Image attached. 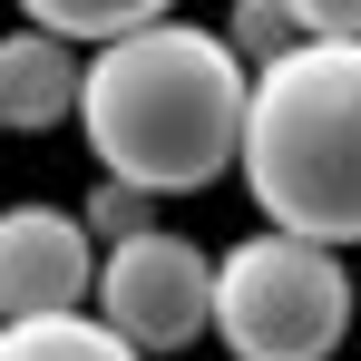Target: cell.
<instances>
[{
  "label": "cell",
  "mask_w": 361,
  "mask_h": 361,
  "mask_svg": "<svg viewBox=\"0 0 361 361\" xmlns=\"http://www.w3.org/2000/svg\"><path fill=\"white\" fill-rule=\"evenodd\" d=\"M78 78H88V59L59 49V39H39V30L20 20V30L0 39V127H10V137L68 127L78 118Z\"/></svg>",
  "instance_id": "6"
},
{
  "label": "cell",
  "mask_w": 361,
  "mask_h": 361,
  "mask_svg": "<svg viewBox=\"0 0 361 361\" xmlns=\"http://www.w3.org/2000/svg\"><path fill=\"white\" fill-rule=\"evenodd\" d=\"M78 225H88V244H98V254H108V244H127V235H147V225H157V205H147V195H137V185H88V205H78Z\"/></svg>",
  "instance_id": "10"
},
{
  "label": "cell",
  "mask_w": 361,
  "mask_h": 361,
  "mask_svg": "<svg viewBox=\"0 0 361 361\" xmlns=\"http://www.w3.org/2000/svg\"><path fill=\"white\" fill-rule=\"evenodd\" d=\"M352 302H361V283H352Z\"/></svg>",
  "instance_id": "11"
},
{
  "label": "cell",
  "mask_w": 361,
  "mask_h": 361,
  "mask_svg": "<svg viewBox=\"0 0 361 361\" xmlns=\"http://www.w3.org/2000/svg\"><path fill=\"white\" fill-rule=\"evenodd\" d=\"M352 274L342 254L293 235H254L215 254V312L205 332L225 342V361H332L342 332H352Z\"/></svg>",
  "instance_id": "3"
},
{
  "label": "cell",
  "mask_w": 361,
  "mask_h": 361,
  "mask_svg": "<svg viewBox=\"0 0 361 361\" xmlns=\"http://www.w3.org/2000/svg\"><path fill=\"white\" fill-rule=\"evenodd\" d=\"M244 78L235 49L205 30V20H157L118 49H98L78 78V137L98 157L108 185H137L147 205L157 195H205V185L235 176L244 147Z\"/></svg>",
  "instance_id": "1"
},
{
  "label": "cell",
  "mask_w": 361,
  "mask_h": 361,
  "mask_svg": "<svg viewBox=\"0 0 361 361\" xmlns=\"http://www.w3.org/2000/svg\"><path fill=\"white\" fill-rule=\"evenodd\" d=\"M215 39L235 49V68H244V78H264L274 59H293V49H302V39H293V20H283V0H235Z\"/></svg>",
  "instance_id": "9"
},
{
  "label": "cell",
  "mask_w": 361,
  "mask_h": 361,
  "mask_svg": "<svg viewBox=\"0 0 361 361\" xmlns=\"http://www.w3.org/2000/svg\"><path fill=\"white\" fill-rule=\"evenodd\" d=\"M0 361H137V352L98 312H59V322H0Z\"/></svg>",
  "instance_id": "8"
},
{
  "label": "cell",
  "mask_w": 361,
  "mask_h": 361,
  "mask_svg": "<svg viewBox=\"0 0 361 361\" xmlns=\"http://www.w3.org/2000/svg\"><path fill=\"white\" fill-rule=\"evenodd\" d=\"M20 20H30L39 39L78 49V59H98V49L137 39V30H157V20H166V0H30Z\"/></svg>",
  "instance_id": "7"
},
{
  "label": "cell",
  "mask_w": 361,
  "mask_h": 361,
  "mask_svg": "<svg viewBox=\"0 0 361 361\" xmlns=\"http://www.w3.org/2000/svg\"><path fill=\"white\" fill-rule=\"evenodd\" d=\"M235 176L264 235L322 254L361 244V39H312L244 88Z\"/></svg>",
  "instance_id": "2"
},
{
  "label": "cell",
  "mask_w": 361,
  "mask_h": 361,
  "mask_svg": "<svg viewBox=\"0 0 361 361\" xmlns=\"http://www.w3.org/2000/svg\"><path fill=\"white\" fill-rule=\"evenodd\" d=\"M98 293V244L68 205H0V322H59Z\"/></svg>",
  "instance_id": "5"
},
{
  "label": "cell",
  "mask_w": 361,
  "mask_h": 361,
  "mask_svg": "<svg viewBox=\"0 0 361 361\" xmlns=\"http://www.w3.org/2000/svg\"><path fill=\"white\" fill-rule=\"evenodd\" d=\"M205 312H215V254L195 235L147 225V235H127V244L98 254V322H108L137 361L205 342Z\"/></svg>",
  "instance_id": "4"
}]
</instances>
